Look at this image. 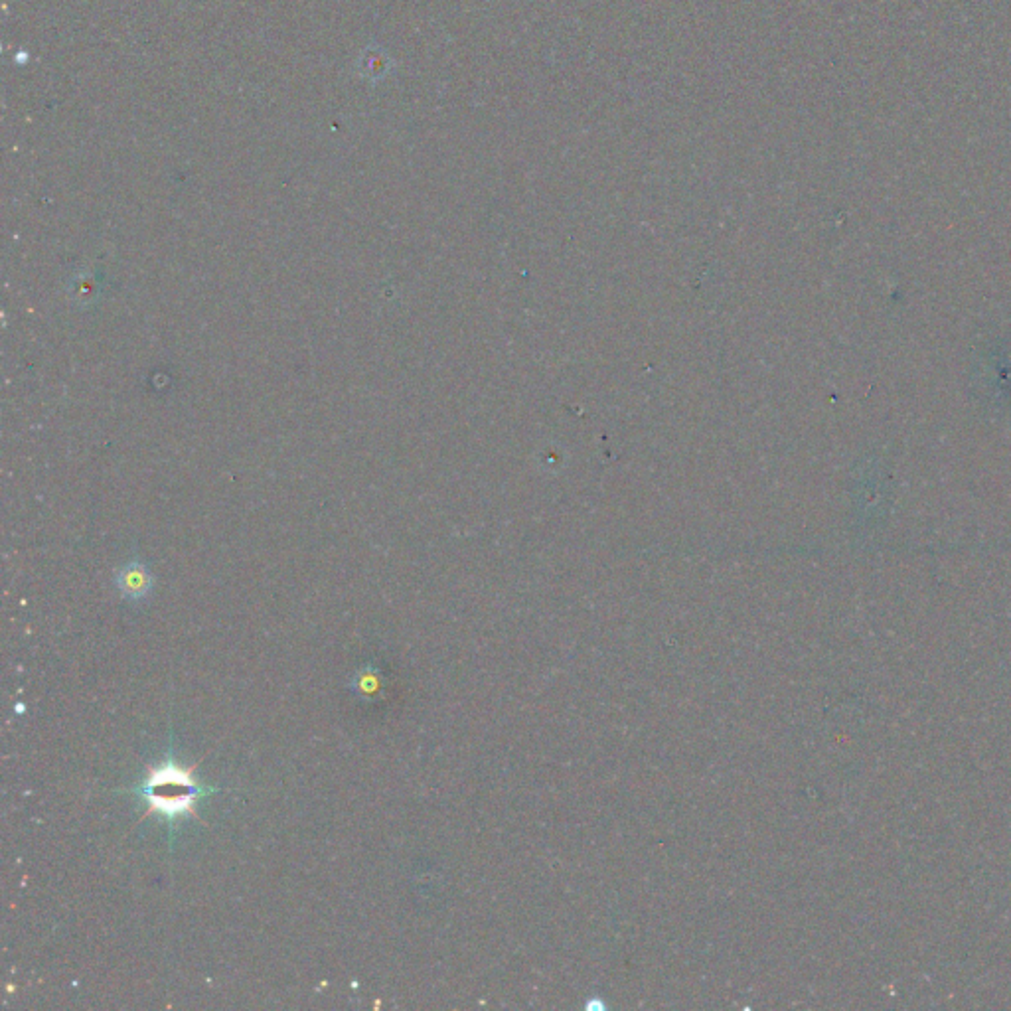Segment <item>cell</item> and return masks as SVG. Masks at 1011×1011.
Listing matches in <instances>:
<instances>
[{
    "label": "cell",
    "instance_id": "cell-1",
    "mask_svg": "<svg viewBox=\"0 0 1011 1011\" xmlns=\"http://www.w3.org/2000/svg\"><path fill=\"white\" fill-rule=\"evenodd\" d=\"M196 767H182L174 757L172 751L166 755V759L147 771V777L143 778L137 786H133L129 792L147 800L149 810L143 816L149 818L151 814H162L168 822L170 836H174V828L180 818L192 816L200 824H204L196 812V802L208 794L218 792V788L202 786L198 778L194 777Z\"/></svg>",
    "mask_w": 1011,
    "mask_h": 1011
},
{
    "label": "cell",
    "instance_id": "cell-2",
    "mask_svg": "<svg viewBox=\"0 0 1011 1011\" xmlns=\"http://www.w3.org/2000/svg\"><path fill=\"white\" fill-rule=\"evenodd\" d=\"M117 587L125 599L143 601L153 589V575L143 563L133 561L117 573Z\"/></svg>",
    "mask_w": 1011,
    "mask_h": 1011
},
{
    "label": "cell",
    "instance_id": "cell-3",
    "mask_svg": "<svg viewBox=\"0 0 1011 1011\" xmlns=\"http://www.w3.org/2000/svg\"><path fill=\"white\" fill-rule=\"evenodd\" d=\"M352 686L358 690V694H360V696H370V694L376 690V686H378V674H376V670H374V668H366V670H362V672L354 678Z\"/></svg>",
    "mask_w": 1011,
    "mask_h": 1011
}]
</instances>
